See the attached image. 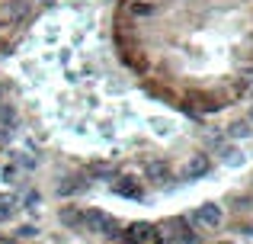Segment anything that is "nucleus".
Segmentation results:
<instances>
[{"instance_id": "1", "label": "nucleus", "mask_w": 253, "mask_h": 244, "mask_svg": "<svg viewBox=\"0 0 253 244\" xmlns=\"http://www.w3.org/2000/svg\"><path fill=\"white\" fill-rule=\"evenodd\" d=\"M221 219H224V212H221V206H215V202H205V206H199L196 212L189 215V222H192V225H199L202 232L218 228V225H221Z\"/></svg>"}, {"instance_id": "2", "label": "nucleus", "mask_w": 253, "mask_h": 244, "mask_svg": "<svg viewBox=\"0 0 253 244\" xmlns=\"http://www.w3.org/2000/svg\"><path fill=\"white\" fill-rule=\"evenodd\" d=\"M125 241L128 244H161L164 235L157 232L154 225H148V222H135V225H128V232H125Z\"/></svg>"}, {"instance_id": "3", "label": "nucleus", "mask_w": 253, "mask_h": 244, "mask_svg": "<svg viewBox=\"0 0 253 244\" xmlns=\"http://www.w3.org/2000/svg\"><path fill=\"white\" fill-rule=\"evenodd\" d=\"M86 232H99V235H119V222L112 215L99 212V209H86Z\"/></svg>"}, {"instance_id": "4", "label": "nucleus", "mask_w": 253, "mask_h": 244, "mask_svg": "<svg viewBox=\"0 0 253 244\" xmlns=\"http://www.w3.org/2000/svg\"><path fill=\"white\" fill-rule=\"evenodd\" d=\"M64 228H77V232H86V209H77V206H64L58 212Z\"/></svg>"}, {"instance_id": "5", "label": "nucleus", "mask_w": 253, "mask_h": 244, "mask_svg": "<svg viewBox=\"0 0 253 244\" xmlns=\"http://www.w3.org/2000/svg\"><path fill=\"white\" fill-rule=\"evenodd\" d=\"M209 170H211L209 154H192V157H189V164L183 167V177H186V180H199V177L209 174Z\"/></svg>"}, {"instance_id": "6", "label": "nucleus", "mask_w": 253, "mask_h": 244, "mask_svg": "<svg viewBox=\"0 0 253 244\" xmlns=\"http://www.w3.org/2000/svg\"><path fill=\"white\" fill-rule=\"evenodd\" d=\"M16 206H19L16 193H0V222H10L16 215Z\"/></svg>"}, {"instance_id": "7", "label": "nucleus", "mask_w": 253, "mask_h": 244, "mask_svg": "<svg viewBox=\"0 0 253 244\" xmlns=\"http://www.w3.org/2000/svg\"><path fill=\"white\" fill-rule=\"evenodd\" d=\"M112 190H116V193L119 196H128V199H141V187H138V183L135 180H128V177H125V180H116V183H112Z\"/></svg>"}, {"instance_id": "8", "label": "nucleus", "mask_w": 253, "mask_h": 244, "mask_svg": "<svg viewBox=\"0 0 253 244\" xmlns=\"http://www.w3.org/2000/svg\"><path fill=\"white\" fill-rule=\"evenodd\" d=\"M90 183L84 180V177H64V183H58V193L61 196H74V193H81V190H86Z\"/></svg>"}, {"instance_id": "9", "label": "nucleus", "mask_w": 253, "mask_h": 244, "mask_svg": "<svg viewBox=\"0 0 253 244\" xmlns=\"http://www.w3.org/2000/svg\"><path fill=\"white\" fill-rule=\"evenodd\" d=\"M154 10H157V6L151 3V0H131V3H128V13H131V16H151Z\"/></svg>"}, {"instance_id": "10", "label": "nucleus", "mask_w": 253, "mask_h": 244, "mask_svg": "<svg viewBox=\"0 0 253 244\" xmlns=\"http://www.w3.org/2000/svg\"><path fill=\"white\" fill-rule=\"evenodd\" d=\"M167 177H170V167L164 161L148 164V180H157V183H161V180H167Z\"/></svg>"}, {"instance_id": "11", "label": "nucleus", "mask_w": 253, "mask_h": 244, "mask_svg": "<svg viewBox=\"0 0 253 244\" xmlns=\"http://www.w3.org/2000/svg\"><path fill=\"white\" fill-rule=\"evenodd\" d=\"M237 94H253V71L237 77Z\"/></svg>"}, {"instance_id": "12", "label": "nucleus", "mask_w": 253, "mask_h": 244, "mask_svg": "<svg viewBox=\"0 0 253 244\" xmlns=\"http://www.w3.org/2000/svg\"><path fill=\"white\" fill-rule=\"evenodd\" d=\"M228 135H231V138H247V135H250V125H247V122H234V125L228 129Z\"/></svg>"}, {"instance_id": "13", "label": "nucleus", "mask_w": 253, "mask_h": 244, "mask_svg": "<svg viewBox=\"0 0 253 244\" xmlns=\"http://www.w3.org/2000/svg\"><path fill=\"white\" fill-rule=\"evenodd\" d=\"M0 122L13 125V122H16V109H13V106H6V103H3V106H0Z\"/></svg>"}, {"instance_id": "14", "label": "nucleus", "mask_w": 253, "mask_h": 244, "mask_svg": "<svg viewBox=\"0 0 253 244\" xmlns=\"http://www.w3.org/2000/svg\"><path fill=\"white\" fill-rule=\"evenodd\" d=\"M39 202H42V196L29 190V193H26V199H23V206H26V209H39Z\"/></svg>"}, {"instance_id": "15", "label": "nucleus", "mask_w": 253, "mask_h": 244, "mask_svg": "<svg viewBox=\"0 0 253 244\" xmlns=\"http://www.w3.org/2000/svg\"><path fill=\"white\" fill-rule=\"evenodd\" d=\"M16 235H19V238H36V235H39V228H36V225H23Z\"/></svg>"}, {"instance_id": "16", "label": "nucleus", "mask_w": 253, "mask_h": 244, "mask_svg": "<svg viewBox=\"0 0 253 244\" xmlns=\"http://www.w3.org/2000/svg\"><path fill=\"white\" fill-rule=\"evenodd\" d=\"M16 164H23V167H36V157H29V154H16Z\"/></svg>"}, {"instance_id": "17", "label": "nucleus", "mask_w": 253, "mask_h": 244, "mask_svg": "<svg viewBox=\"0 0 253 244\" xmlns=\"http://www.w3.org/2000/svg\"><path fill=\"white\" fill-rule=\"evenodd\" d=\"M0 177H3L6 183H13V180H16V167H3V174H0Z\"/></svg>"}, {"instance_id": "18", "label": "nucleus", "mask_w": 253, "mask_h": 244, "mask_svg": "<svg viewBox=\"0 0 253 244\" xmlns=\"http://www.w3.org/2000/svg\"><path fill=\"white\" fill-rule=\"evenodd\" d=\"M250 119H253V109H250Z\"/></svg>"}, {"instance_id": "19", "label": "nucleus", "mask_w": 253, "mask_h": 244, "mask_svg": "<svg viewBox=\"0 0 253 244\" xmlns=\"http://www.w3.org/2000/svg\"><path fill=\"white\" fill-rule=\"evenodd\" d=\"M0 174H3V167H0Z\"/></svg>"}]
</instances>
